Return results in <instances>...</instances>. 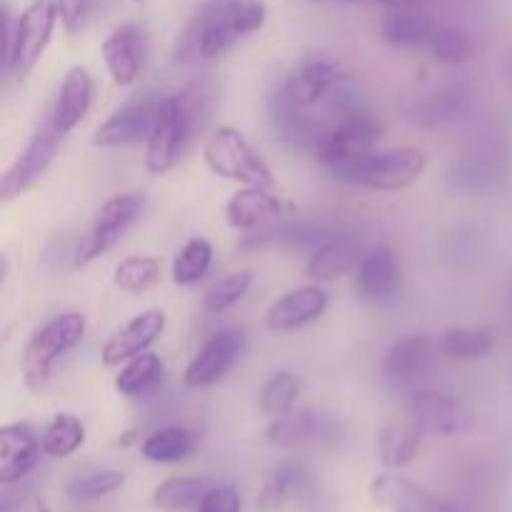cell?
<instances>
[{"mask_svg": "<svg viewBox=\"0 0 512 512\" xmlns=\"http://www.w3.org/2000/svg\"><path fill=\"white\" fill-rule=\"evenodd\" d=\"M268 20L263 0H203L175 40V60L198 65L215 60Z\"/></svg>", "mask_w": 512, "mask_h": 512, "instance_id": "obj_1", "label": "cell"}, {"mask_svg": "<svg viewBox=\"0 0 512 512\" xmlns=\"http://www.w3.org/2000/svg\"><path fill=\"white\" fill-rule=\"evenodd\" d=\"M210 105H213L210 80H195L180 93L165 95L145 148V168L150 175H165L178 165L198 130H203Z\"/></svg>", "mask_w": 512, "mask_h": 512, "instance_id": "obj_2", "label": "cell"}, {"mask_svg": "<svg viewBox=\"0 0 512 512\" xmlns=\"http://www.w3.org/2000/svg\"><path fill=\"white\" fill-rule=\"evenodd\" d=\"M428 170V155L418 148H395L383 153H368L343 168L333 170V175L343 183L358 185L378 193H395L418 183Z\"/></svg>", "mask_w": 512, "mask_h": 512, "instance_id": "obj_3", "label": "cell"}, {"mask_svg": "<svg viewBox=\"0 0 512 512\" xmlns=\"http://www.w3.org/2000/svg\"><path fill=\"white\" fill-rule=\"evenodd\" d=\"M85 328H88L85 315L63 313L35 330L33 338L25 345L23 360H20L23 383L30 393H40L48 385L55 363L83 343Z\"/></svg>", "mask_w": 512, "mask_h": 512, "instance_id": "obj_4", "label": "cell"}, {"mask_svg": "<svg viewBox=\"0 0 512 512\" xmlns=\"http://www.w3.org/2000/svg\"><path fill=\"white\" fill-rule=\"evenodd\" d=\"M203 160L210 173L218 178L240 185L275 188V175L268 160L250 145V140L240 130L230 125H223L210 135L203 148Z\"/></svg>", "mask_w": 512, "mask_h": 512, "instance_id": "obj_5", "label": "cell"}, {"mask_svg": "<svg viewBox=\"0 0 512 512\" xmlns=\"http://www.w3.org/2000/svg\"><path fill=\"white\" fill-rule=\"evenodd\" d=\"M58 5L55 0H33L23 13L18 15L13 28V40L3 53V70L13 78H25L35 70L40 58L48 50L53 38L55 23H58Z\"/></svg>", "mask_w": 512, "mask_h": 512, "instance_id": "obj_6", "label": "cell"}, {"mask_svg": "<svg viewBox=\"0 0 512 512\" xmlns=\"http://www.w3.org/2000/svg\"><path fill=\"white\" fill-rule=\"evenodd\" d=\"M378 138L380 123L370 110L360 108L328 125L313 155L318 158V163H323L333 173V170L373 153Z\"/></svg>", "mask_w": 512, "mask_h": 512, "instance_id": "obj_7", "label": "cell"}, {"mask_svg": "<svg viewBox=\"0 0 512 512\" xmlns=\"http://www.w3.org/2000/svg\"><path fill=\"white\" fill-rule=\"evenodd\" d=\"M145 208L143 195L138 193H123L113 195L110 200H105L100 205V210L95 213L93 225H90L88 235L80 240V245L73 253V265L75 268H83V265L93 263L100 255L108 253L115 243L125 235V230L140 218Z\"/></svg>", "mask_w": 512, "mask_h": 512, "instance_id": "obj_8", "label": "cell"}, {"mask_svg": "<svg viewBox=\"0 0 512 512\" xmlns=\"http://www.w3.org/2000/svg\"><path fill=\"white\" fill-rule=\"evenodd\" d=\"M60 138H63V135L55 130L53 120L50 118L35 130L33 138H30L28 145L23 148V153H20L18 158L5 168V173L0 175V200H3V203H10V200L28 193V190L48 173L55 155H58Z\"/></svg>", "mask_w": 512, "mask_h": 512, "instance_id": "obj_9", "label": "cell"}, {"mask_svg": "<svg viewBox=\"0 0 512 512\" xmlns=\"http://www.w3.org/2000/svg\"><path fill=\"white\" fill-rule=\"evenodd\" d=\"M265 435L278 448H333L343 440L345 428L333 413L295 408L283 418L270 420Z\"/></svg>", "mask_w": 512, "mask_h": 512, "instance_id": "obj_10", "label": "cell"}, {"mask_svg": "<svg viewBox=\"0 0 512 512\" xmlns=\"http://www.w3.org/2000/svg\"><path fill=\"white\" fill-rule=\"evenodd\" d=\"M163 98L153 93L135 95L125 100L93 135L95 148H125V145L148 143L150 133L158 120V110Z\"/></svg>", "mask_w": 512, "mask_h": 512, "instance_id": "obj_11", "label": "cell"}, {"mask_svg": "<svg viewBox=\"0 0 512 512\" xmlns=\"http://www.w3.org/2000/svg\"><path fill=\"white\" fill-rule=\"evenodd\" d=\"M508 175V155L498 143H483L453 160L448 183L460 193H490Z\"/></svg>", "mask_w": 512, "mask_h": 512, "instance_id": "obj_12", "label": "cell"}, {"mask_svg": "<svg viewBox=\"0 0 512 512\" xmlns=\"http://www.w3.org/2000/svg\"><path fill=\"white\" fill-rule=\"evenodd\" d=\"M225 213H228L230 228L240 230V233H253V230L293 218V215H298V208L283 195H275L273 188L245 185L228 200Z\"/></svg>", "mask_w": 512, "mask_h": 512, "instance_id": "obj_13", "label": "cell"}, {"mask_svg": "<svg viewBox=\"0 0 512 512\" xmlns=\"http://www.w3.org/2000/svg\"><path fill=\"white\" fill-rule=\"evenodd\" d=\"M405 408L418 418L425 435L453 438V435H463L473 428V413L455 395L435 393V390H415L405 400Z\"/></svg>", "mask_w": 512, "mask_h": 512, "instance_id": "obj_14", "label": "cell"}, {"mask_svg": "<svg viewBox=\"0 0 512 512\" xmlns=\"http://www.w3.org/2000/svg\"><path fill=\"white\" fill-rule=\"evenodd\" d=\"M245 350V335L240 330H220L213 338L205 340L203 348L195 353L185 368L183 380L188 388H210L218 385L233 370Z\"/></svg>", "mask_w": 512, "mask_h": 512, "instance_id": "obj_15", "label": "cell"}, {"mask_svg": "<svg viewBox=\"0 0 512 512\" xmlns=\"http://www.w3.org/2000/svg\"><path fill=\"white\" fill-rule=\"evenodd\" d=\"M110 78L120 88H128L140 78L148 60V35L140 25L128 23L115 28L100 48Z\"/></svg>", "mask_w": 512, "mask_h": 512, "instance_id": "obj_16", "label": "cell"}, {"mask_svg": "<svg viewBox=\"0 0 512 512\" xmlns=\"http://www.w3.org/2000/svg\"><path fill=\"white\" fill-rule=\"evenodd\" d=\"M370 495L388 512H460L458 505L445 500L443 495L433 493L403 475H378L370 483Z\"/></svg>", "mask_w": 512, "mask_h": 512, "instance_id": "obj_17", "label": "cell"}, {"mask_svg": "<svg viewBox=\"0 0 512 512\" xmlns=\"http://www.w3.org/2000/svg\"><path fill=\"white\" fill-rule=\"evenodd\" d=\"M400 290L398 255L388 245H373L365 250L363 260L355 268V293L370 305H383L393 300Z\"/></svg>", "mask_w": 512, "mask_h": 512, "instance_id": "obj_18", "label": "cell"}, {"mask_svg": "<svg viewBox=\"0 0 512 512\" xmlns=\"http://www.w3.org/2000/svg\"><path fill=\"white\" fill-rule=\"evenodd\" d=\"M165 318L163 310H145V313L135 315L133 320L123 325L120 330H115L108 338V343L100 350V360H103L105 368H118V365L128 363L135 355L145 353L153 343H158L160 335L165 333Z\"/></svg>", "mask_w": 512, "mask_h": 512, "instance_id": "obj_19", "label": "cell"}, {"mask_svg": "<svg viewBox=\"0 0 512 512\" xmlns=\"http://www.w3.org/2000/svg\"><path fill=\"white\" fill-rule=\"evenodd\" d=\"M270 113H273L275 133H278V138L285 145H290L295 150H310V153H315L325 128L310 115L308 108H303L290 95L285 83L275 90L273 100H270Z\"/></svg>", "mask_w": 512, "mask_h": 512, "instance_id": "obj_20", "label": "cell"}, {"mask_svg": "<svg viewBox=\"0 0 512 512\" xmlns=\"http://www.w3.org/2000/svg\"><path fill=\"white\" fill-rule=\"evenodd\" d=\"M473 108L475 98L468 85L445 83L440 88H435L433 93L425 95V98H420L413 105V110H410V115H413V120L420 128L440 130L463 123L465 118H470Z\"/></svg>", "mask_w": 512, "mask_h": 512, "instance_id": "obj_21", "label": "cell"}, {"mask_svg": "<svg viewBox=\"0 0 512 512\" xmlns=\"http://www.w3.org/2000/svg\"><path fill=\"white\" fill-rule=\"evenodd\" d=\"M328 310V293L320 285H300L280 295L265 313V325L273 333H295L315 323Z\"/></svg>", "mask_w": 512, "mask_h": 512, "instance_id": "obj_22", "label": "cell"}, {"mask_svg": "<svg viewBox=\"0 0 512 512\" xmlns=\"http://www.w3.org/2000/svg\"><path fill=\"white\" fill-rule=\"evenodd\" d=\"M318 480H315L313 468L303 460H283L270 470L265 478L263 490L258 495V510L275 512L285 508L295 500H305L315 493Z\"/></svg>", "mask_w": 512, "mask_h": 512, "instance_id": "obj_23", "label": "cell"}, {"mask_svg": "<svg viewBox=\"0 0 512 512\" xmlns=\"http://www.w3.org/2000/svg\"><path fill=\"white\" fill-rule=\"evenodd\" d=\"M435 343L428 335H408L395 340L383 358V378L395 388L415 385L433 368Z\"/></svg>", "mask_w": 512, "mask_h": 512, "instance_id": "obj_24", "label": "cell"}, {"mask_svg": "<svg viewBox=\"0 0 512 512\" xmlns=\"http://www.w3.org/2000/svg\"><path fill=\"white\" fill-rule=\"evenodd\" d=\"M425 430L413 413L403 405L400 413H393L378 430V460L390 470H400L418 458L420 440Z\"/></svg>", "mask_w": 512, "mask_h": 512, "instance_id": "obj_25", "label": "cell"}, {"mask_svg": "<svg viewBox=\"0 0 512 512\" xmlns=\"http://www.w3.org/2000/svg\"><path fill=\"white\" fill-rule=\"evenodd\" d=\"M93 95L95 80L88 68L75 65V68H70L68 73H65L58 90V98H55L53 113H50V120H53L55 130H58L60 135L73 133V130L83 123L85 115L93 108Z\"/></svg>", "mask_w": 512, "mask_h": 512, "instance_id": "obj_26", "label": "cell"}, {"mask_svg": "<svg viewBox=\"0 0 512 512\" xmlns=\"http://www.w3.org/2000/svg\"><path fill=\"white\" fill-rule=\"evenodd\" d=\"M43 438L25 423L5 425L0 430V483L13 485L38 465Z\"/></svg>", "mask_w": 512, "mask_h": 512, "instance_id": "obj_27", "label": "cell"}, {"mask_svg": "<svg viewBox=\"0 0 512 512\" xmlns=\"http://www.w3.org/2000/svg\"><path fill=\"white\" fill-rule=\"evenodd\" d=\"M343 70L338 68L335 63L325 58H310L295 70L290 78H285L283 83L288 85L290 95L298 100L303 108H315L320 103H328L330 95L345 83Z\"/></svg>", "mask_w": 512, "mask_h": 512, "instance_id": "obj_28", "label": "cell"}, {"mask_svg": "<svg viewBox=\"0 0 512 512\" xmlns=\"http://www.w3.org/2000/svg\"><path fill=\"white\" fill-rule=\"evenodd\" d=\"M365 243L358 233H340L330 243L320 245L313 250L308 260V275L318 283H333V280L343 278V275L353 273L358 263L365 255Z\"/></svg>", "mask_w": 512, "mask_h": 512, "instance_id": "obj_29", "label": "cell"}, {"mask_svg": "<svg viewBox=\"0 0 512 512\" xmlns=\"http://www.w3.org/2000/svg\"><path fill=\"white\" fill-rule=\"evenodd\" d=\"M435 25H438V20L420 13V10L400 8L383 20L380 35H383L385 43L395 45V48H425Z\"/></svg>", "mask_w": 512, "mask_h": 512, "instance_id": "obj_30", "label": "cell"}, {"mask_svg": "<svg viewBox=\"0 0 512 512\" xmlns=\"http://www.w3.org/2000/svg\"><path fill=\"white\" fill-rule=\"evenodd\" d=\"M165 380V365L155 353H140L130 358L115 375V390L123 398H143L155 393Z\"/></svg>", "mask_w": 512, "mask_h": 512, "instance_id": "obj_31", "label": "cell"}, {"mask_svg": "<svg viewBox=\"0 0 512 512\" xmlns=\"http://www.w3.org/2000/svg\"><path fill=\"white\" fill-rule=\"evenodd\" d=\"M198 433L188 428H160L143 440L140 453L150 463H180L198 448Z\"/></svg>", "mask_w": 512, "mask_h": 512, "instance_id": "obj_32", "label": "cell"}, {"mask_svg": "<svg viewBox=\"0 0 512 512\" xmlns=\"http://www.w3.org/2000/svg\"><path fill=\"white\" fill-rule=\"evenodd\" d=\"M425 50L443 68H460V65H465L473 58L475 43L465 30L448 23H438L433 35H430L428 45H425Z\"/></svg>", "mask_w": 512, "mask_h": 512, "instance_id": "obj_33", "label": "cell"}, {"mask_svg": "<svg viewBox=\"0 0 512 512\" xmlns=\"http://www.w3.org/2000/svg\"><path fill=\"white\" fill-rule=\"evenodd\" d=\"M210 483L203 478H168L155 488V505L165 512H183L188 508H198L208 495Z\"/></svg>", "mask_w": 512, "mask_h": 512, "instance_id": "obj_34", "label": "cell"}, {"mask_svg": "<svg viewBox=\"0 0 512 512\" xmlns=\"http://www.w3.org/2000/svg\"><path fill=\"white\" fill-rule=\"evenodd\" d=\"M438 350L450 360H480L493 350V333L483 328H450L440 335Z\"/></svg>", "mask_w": 512, "mask_h": 512, "instance_id": "obj_35", "label": "cell"}, {"mask_svg": "<svg viewBox=\"0 0 512 512\" xmlns=\"http://www.w3.org/2000/svg\"><path fill=\"white\" fill-rule=\"evenodd\" d=\"M298 395L300 380L290 370H278V373L270 375L268 383L260 390V410L270 420H278L283 415L293 413L295 405H298Z\"/></svg>", "mask_w": 512, "mask_h": 512, "instance_id": "obj_36", "label": "cell"}, {"mask_svg": "<svg viewBox=\"0 0 512 512\" xmlns=\"http://www.w3.org/2000/svg\"><path fill=\"white\" fill-rule=\"evenodd\" d=\"M213 265V245L205 238H193L180 248L173 260V283L175 285H195L208 275Z\"/></svg>", "mask_w": 512, "mask_h": 512, "instance_id": "obj_37", "label": "cell"}, {"mask_svg": "<svg viewBox=\"0 0 512 512\" xmlns=\"http://www.w3.org/2000/svg\"><path fill=\"white\" fill-rule=\"evenodd\" d=\"M85 443V425L75 415L58 413L43 433V453L50 458H70Z\"/></svg>", "mask_w": 512, "mask_h": 512, "instance_id": "obj_38", "label": "cell"}, {"mask_svg": "<svg viewBox=\"0 0 512 512\" xmlns=\"http://www.w3.org/2000/svg\"><path fill=\"white\" fill-rule=\"evenodd\" d=\"M253 280L255 275L250 273V270H240V273H230L225 275V278L215 280V283L205 290L203 308L213 315L225 313V310L238 305L240 300L248 295V290L253 288Z\"/></svg>", "mask_w": 512, "mask_h": 512, "instance_id": "obj_39", "label": "cell"}, {"mask_svg": "<svg viewBox=\"0 0 512 512\" xmlns=\"http://www.w3.org/2000/svg\"><path fill=\"white\" fill-rule=\"evenodd\" d=\"M160 280V260L150 255H133V258L120 260L115 268V285L123 293L138 295L153 288Z\"/></svg>", "mask_w": 512, "mask_h": 512, "instance_id": "obj_40", "label": "cell"}, {"mask_svg": "<svg viewBox=\"0 0 512 512\" xmlns=\"http://www.w3.org/2000/svg\"><path fill=\"white\" fill-rule=\"evenodd\" d=\"M125 485V473L120 470H88V473H80L73 483L68 485V495L75 503H90V500H100L105 495L115 493Z\"/></svg>", "mask_w": 512, "mask_h": 512, "instance_id": "obj_41", "label": "cell"}, {"mask_svg": "<svg viewBox=\"0 0 512 512\" xmlns=\"http://www.w3.org/2000/svg\"><path fill=\"white\" fill-rule=\"evenodd\" d=\"M55 5H58L60 23L65 25V30L80 33L103 8V0H55Z\"/></svg>", "mask_w": 512, "mask_h": 512, "instance_id": "obj_42", "label": "cell"}, {"mask_svg": "<svg viewBox=\"0 0 512 512\" xmlns=\"http://www.w3.org/2000/svg\"><path fill=\"white\" fill-rule=\"evenodd\" d=\"M243 503H240L238 490L230 488V485H215L208 490V495L203 498V503L198 505V512H240Z\"/></svg>", "mask_w": 512, "mask_h": 512, "instance_id": "obj_43", "label": "cell"}, {"mask_svg": "<svg viewBox=\"0 0 512 512\" xmlns=\"http://www.w3.org/2000/svg\"><path fill=\"white\" fill-rule=\"evenodd\" d=\"M133 3H138V0H133Z\"/></svg>", "mask_w": 512, "mask_h": 512, "instance_id": "obj_44", "label": "cell"}]
</instances>
